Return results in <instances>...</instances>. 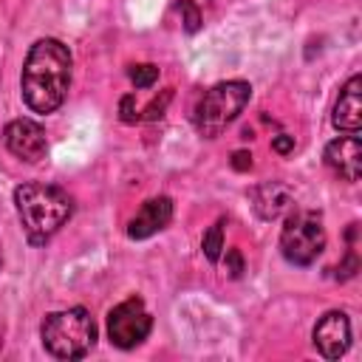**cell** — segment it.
<instances>
[{
    "label": "cell",
    "instance_id": "cell-17",
    "mask_svg": "<svg viewBox=\"0 0 362 362\" xmlns=\"http://www.w3.org/2000/svg\"><path fill=\"white\" fill-rule=\"evenodd\" d=\"M119 113H122V122H136L139 119V113H136V99L127 93V96H122V102H119Z\"/></svg>",
    "mask_w": 362,
    "mask_h": 362
},
{
    "label": "cell",
    "instance_id": "cell-18",
    "mask_svg": "<svg viewBox=\"0 0 362 362\" xmlns=\"http://www.w3.org/2000/svg\"><path fill=\"white\" fill-rule=\"evenodd\" d=\"M226 269H229L232 277H240L243 260H240V252H238V249H229V252H226Z\"/></svg>",
    "mask_w": 362,
    "mask_h": 362
},
{
    "label": "cell",
    "instance_id": "cell-8",
    "mask_svg": "<svg viewBox=\"0 0 362 362\" xmlns=\"http://www.w3.org/2000/svg\"><path fill=\"white\" fill-rule=\"evenodd\" d=\"M351 345V320L345 311H328L314 325V348L325 359H339Z\"/></svg>",
    "mask_w": 362,
    "mask_h": 362
},
{
    "label": "cell",
    "instance_id": "cell-20",
    "mask_svg": "<svg viewBox=\"0 0 362 362\" xmlns=\"http://www.w3.org/2000/svg\"><path fill=\"white\" fill-rule=\"evenodd\" d=\"M232 167H235V170H246V167H252V156H249L246 150H238V153L232 156Z\"/></svg>",
    "mask_w": 362,
    "mask_h": 362
},
{
    "label": "cell",
    "instance_id": "cell-3",
    "mask_svg": "<svg viewBox=\"0 0 362 362\" xmlns=\"http://www.w3.org/2000/svg\"><path fill=\"white\" fill-rule=\"evenodd\" d=\"M42 345L57 359H82L96 342V322L88 308L51 311L40 325Z\"/></svg>",
    "mask_w": 362,
    "mask_h": 362
},
{
    "label": "cell",
    "instance_id": "cell-1",
    "mask_svg": "<svg viewBox=\"0 0 362 362\" xmlns=\"http://www.w3.org/2000/svg\"><path fill=\"white\" fill-rule=\"evenodd\" d=\"M71 88V51L65 42L45 37L37 40L28 48L23 74H20V90L23 102L34 113H54Z\"/></svg>",
    "mask_w": 362,
    "mask_h": 362
},
{
    "label": "cell",
    "instance_id": "cell-2",
    "mask_svg": "<svg viewBox=\"0 0 362 362\" xmlns=\"http://www.w3.org/2000/svg\"><path fill=\"white\" fill-rule=\"evenodd\" d=\"M14 206L23 223V232L31 246H42L54 238V232L71 218L74 201L62 187L54 184H20L14 189Z\"/></svg>",
    "mask_w": 362,
    "mask_h": 362
},
{
    "label": "cell",
    "instance_id": "cell-6",
    "mask_svg": "<svg viewBox=\"0 0 362 362\" xmlns=\"http://www.w3.org/2000/svg\"><path fill=\"white\" fill-rule=\"evenodd\" d=\"M150 328H153V317L144 308L141 297H127L124 303L113 305L107 314V337L122 351L141 345L147 339Z\"/></svg>",
    "mask_w": 362,
    "mask_h": 362
},
{
    "label": "cell",
    "instance_id": "cell-7",
    "mask_svg": "<svg viewBox=\"0 0 362 362\" xmlns=\"http://www.w3.org/2000/svg\"><path fill=\"white\" fill-rule=\"evenodd\" d=\"M3 144H6V150L11 156H17L20 161H28V164L45 158V153H48L45 130L37 122H31V119L8 122L6 130H3Z\"/></svg>",
    "mask_w": 362,
    "mask_h": 362
},
{
    "label": "cell",
    "instance_id": "cell-9",
    "mask_svg": "<svg viewBox=\"0 0 362 362\" xmlns=\"http://www.w3.org/2000/svg\"><path fill=\"white\" fill-rule=\"evenodd\" d=\"M325 164L345 181H359L362 175V139L356 133L339 136L325 147Z\"/></svg>",
    "mask_w": 362,
    "mask_h": 362
},
{
    "label": "cell",
    "instance_id": "cell-15",
    "mask_svg": "<svg viewBox=\"0 0 362 362\" xmlns=\"http://www.w3.org/2000/svg\"><path fill=\"white\" fill-rule=\"evenodd\" d=\"M173 99V88H167L164 93H161V99H153L150 105H147V113H144V119H161L164 116V107H167V102Z\"/></svg>",
    "mask_w": 362,
    "mask_h": 362
},
{
    "label": "cell",
    "instance_id": "cell-19",
    "mask_svg": "<svg viewBox=\"0 0 362 362\" xmlns=\"http://www.w3.org/2000/svg\"><path fill=\"white\" fill-rule=\"evenodd\" d=\"M272 147H274L277 153H283V156H286V153H291V147H294V136H286V133H280V136L272 141Z\"/></svg>",
    "mask_w": 362,
    "mask_h": 362
},
{
    "label": "cell",
    "instance_id": "cell-10",
    "mask_svg": "<svg viewBox=\"0 0 362 362\" xmlns=\"http://www.w3.org/2000/svg\"><path fill=\"white\" fill-rule=\"evenodd\" d=\"M331 122L342 133H356L362 127V76L359 74H354L342 85L337 105H334V113H331Z\"/></svg>",
    "mask_w": 362,
    "mask_h": 362
},
{
    "label": "cell",
    "instance_id": "cell-14",
    "mask_svg": "<svg viewBox=\"0 0 362 362\" xmlns=\"http://www.w3.org/2000/svg\"><path fill=\"white\" fill-rule=\"evenodd\" d=\"M130 79H133L136 88H153L156 79H158V68L150 65V62H144V65H133V68H130Z\"/></svg>",
    "mask_w": 362,
    "mask_h": 362
},
{
    "label": "cell",
    "instance_id": "cell-13",
    "mask_svg": "<svg viewBox=\"0 0 362 362\" xmlns=\"http://www.w3.org/2000/svg\"><path fill=\"white\" fill-rule=\"evenodd\" d=\"M204 255L209 263H218L221 260V249H223V221H218L215 226H209V232L204 235Z\"/></svg>",
    "mask_w": 362,
    "mask_h": 362
},
{
    "label": "cell",
    "instance_id": "cell-16",
    "mask_svg": "<svg viewBox=\"0 0 362 362\" xmlns=\"http://www.w3.org/2000/svg\"><path fill=\"white\" fill-rule=\"evenodd\" d=\"M181 11H184L187 31H198V25H201V14H198V8H195L189 0H181Z\"/></svg>",
    "mask_w": 362,
    "mask_h": 362
},
{
    "label": "cell",
    "instance_id": "cell-4",
    "mask_svg": "<svg viewBox=\"0 0 362 362\" xmlns=\"http://www.w3.org/2000/svg\"><path fill=\"white\" fill-rule=\"evenodd\" d=\"M252 96V85L243 79H229V82H218L212 85L195 105L192 113V124L204 139H215L221 136L246 107Z\"/></svg>",
    "mask_w": 362,
    "mask_h": 362
},
{
    "label": "cell",
    "instance_id": "cell-11",
    "mask_svg": "<svg viewBox=\"0 0 362 362\" xmlns=\"http://www.w3.org/2000/svg\"><path fill=\"white\" fill-rule=\"evenodd\" d=\"M173 218V201L167 195H158V198H150L141 204V209L136 212V218L127 223V238L133 240H144L156 232H161Z\"/></svg>",
    "mask_w": 362,
    "mask_h": 362
},
{
    "label": "cell",
    "instance_id": "cell-12",
    "mask_svg": "<svg viewBox=\"0 0 362 362\" xmlns=\"http://www.w3.org/2000/svg\"><path fill=\"white\" fill-rule=\"evenodd\" d=\"M255 212L263 218V221H274V218H280L286 209H288V192H286V187H280V184H263V187H257L255 189Z\"/></svg>",
    "mask_w": 362,
    "mask_h": 362
},
{
    "label": "cell",
    "instance_id": "cell-5",
    "mask_svg": "<svg viewBox=\"0 0 362 362\" xmlns=\"http://www.w3.org/2000/svg\"><path fill=\"white\" fill-rule=\"evenodd\" d=\"M325 249V229L317 212L288 215L280 232V252L294 266H311Z\"/></svg>",
    "mask_w": 362,
    "mask_h": 362
}]
</instances>
